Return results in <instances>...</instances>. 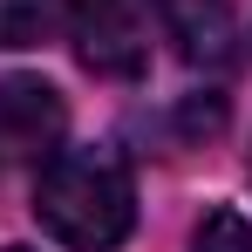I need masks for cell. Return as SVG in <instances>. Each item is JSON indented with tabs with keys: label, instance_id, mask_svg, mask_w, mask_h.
Returning a JSON list of instances; mask_svg holds the SVG:
<instances>
[{
	"label": "cell",
	"instance_id": "obj_3",
	"mask_svg": "<svg viewBox=\"0 0 252 252\" xmlns=\"http://www.w3.org/2000/svg\"><path fill=\"white\" fill-rule=\"evenodd\" d=\"M62 129H68V102L48 82H34V75H7L0 82V164L55 157Z\"/></svg>",
	"mask_w": 252,
	"mask_h": 252
},
{
	"label": "cell",
	"instance_id": "obj_5",
	"mask_svg": "<svg viewBox=\"0 0 252 252\" xmlns=\"http://www.w3.org/2000/svg\"><path fill=\"white\" fill-rule=\"evenodd\" d=\"M68 34V0H0V48H48Z\"/></svg>",
	"mask_w": 252,
	"mask_h": 252
},
{
	"label": "cell",
	"instance_id": "obj_7",
	"mask_svg": "<svg viewBox=\"0 0 252 252\" xmlns=\"http://www.w3.org/2000/svg\"><path fill=\"white\" fill-rule=\"evenodd\" d=\"M14 252H21V246H14Z\"/></svg>",
	"mask_w": 252,
	"mask_h": 252
},
{
	"label": "cell",
	"instance_id": "obj_2",
	"mask_svg": "<svg viewBox=\"0 0 252 252\" xmlns=\"http://www.w3.org/2000/svg\"><path fill=\"white\" fill-rule=\"evenodd\" d=\"M68 34L95 75H143L164 34V0H68Z\"/></svg>",
	"mask_w": 252,
	"mask_h": 252
},
{
	"label": "cell",
	"instance_id": "obj_4",
	"mask_svg": "<svg viewBox=\"0 0 252 252\" xmlns=\"http://www.w3.org/2000/svg\"><path fill=\"white\" fill-rule=\"evenodd\" d=\"M164 34L191 68H232V55H239L232 0H164Z\"/></svg>",
	"mask_w": 252,
	"mask_h": 252
},
{
	"label": "cell",
	"instance_id": "obj_1",
	"mask_svg": "<svg viewBox=\"0 0 252 252\" xmlns=\"http://www.w3.org/2000/svg\"><path fill=\"white\" fill-rule=\"evenodd\" d=\"M34 218L55 246L68 252H109L136 225V177L116 150L82 143V150H55L34 184Z\"/></svg>",
	"mask_w": 252,
	"mask_h": 252
},
{
	"label": "cell",
	"instance_id": "obj_6",
	"mask_svg": "<svg viewBox=\"0 0 252 252\" xmlns=\"http://www.w3.org/2000/svg\"><path fill=\"white\" fill-rule=\"evenodd\" d=\"M191 252H252V225L239 211H211L198 225V239H191Z\"/></svg>",
	"mask_w": 252,
	"mask_h": 252
}]
</instances>
